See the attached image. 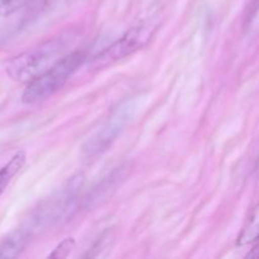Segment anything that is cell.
Returning a JSON list of instances; mask_svg holds the SVG:
<instances>
[{"instance_id":"obj_1","label":"cell","mask_w":259,"mask_h":259,"mask_svg":"<svg viewBox=\"0 0 259 259\" xmlns=\"http://www.w3.org/2000/svg\"><path fill=\"white\" fill-rule=\"evenodd\" d=\"M86 56L80 51L71 52L56 61L50 68L29 81L22 94V101L25 105L47 100L65 86L71 76L83 65Z\"/></svg>"},{"instance_id":"obj_2","label":"cell","mask_w":259,"mask_h":259,"mask_svg":"<svg viewBox=\"0 0 259 259\" xmlns=\"http://www.w3.org/2000/svg\"><path fill=\"white\" fill-rule=\"evenodd\" d=\"M65 48L66 43L62 38H57L35 50L22 53L12 58L7 65L8 76L18 82H29L60 60L58 56Z\"/></svg>"},{"instance_id":"obj_3","label":"cell","mask_w":259,"mask_h":259,"mask_svg":"<svg viewBox=\"0 0 259 259\" xmlns=\"http://www.w3.org/2000/svg\"><path fill=\"white\" fill-rule=\"evenodd\" d=\"M157 28V24L151 22H142L141 24L131 28L123 37L96 55L91 61V66L95 68H103L134 55L148 45Z\"/></svg>"},{"instance_id":"obj_4","label":"cell","mask_w":259,"mask_h":259,"mask_svg":"<svg viewBox=\"0 0 259 259\" xmlns=\"http://www.w3.org/2000/svg\"><path fill=\"white\" fill-rule=\"evenodd\" d=\"M131 104H123L111 114V116L101 126V129H99L83 146L82 154L85 158L93 159L99 154H103L104 152L108 151L119 133L123 131L124 125L131 116Z\"/></svg>"},{"instance_id":"obj_5","label":"cell","mask_w":259,"mask_h":259,"mask_svg":"<svg viewBox=\"0 0 259 259\" xmlns=\"http://www.w3.org/2000/svg\"><path fill=\"white\" fill-rule=\"evenodd\" d=\"M83 184L82 176H76L67 182L60 191L51 196L42 206L38 209L35 222L38 224H52L65 217L76 201L78 192Z\"/></svg>"},{"instance_id":"obj_6","label":"cell","mask_w":259,"mask_h":259,"mask_svg":"<svg viewBox=\"0 0 259 259\" xmlns=\"http://www.w3.org/2000/svg\"><path fill=\"white\" fill-rule=\"evenodd\" d=\"M124 177H125V175H124L123 168L116 169L108 177H105L103 181L99 182L98 186L94 187L93 191L89 192L88 197L85 199V206L90 209V207H96L104 204L106 200L113 196V194L116 191Z\"/></svg>"},{"instance_id":"obj_7","label":"cell","mask_w":259,"mask_h":259,"mask_svg":"<svg viewBox=\"0 0 259 259\" xmlns=\"http://www.w3.org/2000/svg\"><path fill=\"white\" fill-rule=\"evenodd\" d=\"M30 240V232L28 229H17L8 234L0 242V259L15 258L25 249Z\"/></svg>"},{"instance_id":"obj_8","label":"cell","mask_w":259,"mask_h":259,"mask_svg":"<svg viewBox=\"0 0 259 259\" xmlns=\"http://www.w3.org/2000/svg\"><path fill=\"white\" fill-rule=\"evenodd\" d=\"M25 159H27L25 152L19 151L8 161L5 166L0 168V195L4 192V190L7 189L10 181L17 176L18 172L24 167Z\"/></svg>"},{"instance_id":"obj_9","label":"cell","mask_w":259,"mask_h":259,"mask_svg":"<svg viewBox=\"0 0 259 259\" xmlns=\"http://www.w3.org/2000/svg\"><path fill=\"white\" fill-rule=\"evenodd\" d=\"M35 2L37 0H0V17L14 14L18 10L29 7Z\"/></svg>"},{"instance_id":"obj_10","label":"cell","mask_w":259,"mask_h":259,"mask_svg":"<svg viewBox=\"0 0 259 259\" xmlns=\"http://www.w3.org/2000/svg\"><path fill=\"white\" fill-rule=\"evenodd\" d=\"M75 239L73 238H66L63 242H61L57 247L53 249V252L51 253L50 257L51 258H67L70 255V253L72 252L73 248H75Z\"/></svg>"}]
</instances>
